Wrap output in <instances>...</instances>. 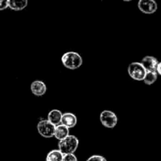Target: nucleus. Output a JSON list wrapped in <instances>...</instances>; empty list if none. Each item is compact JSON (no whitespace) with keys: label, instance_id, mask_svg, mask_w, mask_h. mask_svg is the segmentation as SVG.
<instances>
[{"label":"nucleus","instance_id":"1","mask_svg":"<svg viewBox=\"0 0 161 161\" xmlns=\"http://www.w3.org/2000/svg\"><path fill=\"white\" fill-rule=\"evenodd\" d=\"M61 61L64 67L71 70L79 69L83 64V58L81 55L73 51L64 53L61 58Z\"/></svg>","mask_w":161,"mask_h":161},{"label":"nucleus","instance_id":"2","mask_svg":"<svg viewBox=\"0 0 161 161\" xmlns=\"http://www.w3.org/2000/svg\"><path fill=\"white\" fill-rule=\"evenodd\" d=\"M79 146V140L74 135H68L64 139L60 140L58 149L63 154L74 153Z\"/></svg>","mask_w":161,"mask_h":161},{"label":"nucleus","instance_id":"3","mask_svg":"<svg viewBox=\"0 0 161 161\" xmlns=\"http://www.w3.org/2000/svg\"><path fill=\"white\" fill-rule=\"evenodd\" d=\"M130 78L137 81H143L146 74V70L141 62H132L129 64L127 69Z\"/></svg>","mask_w":161,"mask_h":161},{"label":"nucleus","instance_id":"4","mask_svg":"<svg viewBox=\"0 0 161 161\" xmlns=\"http://www.w3.org/2000/svg\"><path fill=\"white\" fill-rule=\"evenodd\" d=\"M37 130L39 135L43 138H53L54 135L55 125L51 124L48 119H42L37 124Z\"/></svg>","mask_w":161,"mask_h":161},{"label":"nucleus","instance_id":"5","mask_svg":"<svg viewBox=\"0 0 161 161\" xmlns=\"http://www.w3.org/2000/svg\"><path fill=\"white\" fill-rule=\"evenodd\" d=\"M100 121L104 127L107 128H113L118 123V117L113 112L104 110L100 115Z\"/></svg>","mask_w":161,"mask_h":161},{"label":"nucleus","instance_id":"6","mask_svg":"<svg viewBox=\"0 0 161 161\" xmlns=\"http://www.w3.org/2000/svg\"><path fill=\"white\" fill-rule=\"evenodd\" d=\"M138 6L140 11L146 14H154L158 8L155 0H139Z\"/></svg>","mask_w":161,"mask_h":161},{"label":"nucleus","instance_id":"7","mask_svg":"<svg viewBox=\"0 0 161 161\" xmlns=\"http://www.w3.org/2000/svg\"><path fill=\"white\" fill-rule=\"evenodd\" d=\"M31 91L34 95L40 97L47 92V86L41 80H35L31 84Z\"/></svg>","mask_w":161,"mask_h":161},{"label":"nucleus","instance_id":"8","mask_svg":"<svg viewBox=\"0 0 161 161\" xmlns=\"http://www.w3.org/2000/svg\"><path fill=\"white\" fill-rule=\"evenodd\" d=\"M142 64L144 66L146 71L157 72V67L159 61L156 58L153 56H146L142 58L141 61Z\"/></svg>","mask_w":161,"mask_h":161},{"label":"nucleus","instance_id":"9","mask_svg":"<svg viewBox=\"0 0 161 161\" xmlns=\"http://www.w3.org/2000/svg\"><path fill=\"white\" fill-rule=\"evenodd\" d=\"M61 124L66 126L69 129L75 127L77 124V117L75 114L71 113H65L62 114L61 117Z\"/></svg>","mask_w":161,"mask_h":161},{"label":"nucleus","instance_id":"10","mask_svg":"<svg viewBox=\"0 0 161 161\" xmlns=\"http://www.w3.org/2000/svg\"><path fill=\"white\" fill-rule=\"evenodd\" d=\"M69 135V128L67 127L66 126L63 125V124H60L58 125L55 126V130H54V135L53 137L57 138L58 140H62L64 138Z\"/></svg>","mask_w":161,"mask_h":161},{"label":"nucleus","instance_id":"11","mask_svg":"<svg viewBox=\"0 0 161 161\" xmlns=\"http://www.w3.org/2000/svg\"><path fill=\"white\" fill-rule=\"evenodd\" d=\"M61 117H62V113L60 110L53 109L48 113L47 119L53 125L57 126L61 123Z\"/></svg>","mask_w":161,"mask_h":161},{"label":"nucleus","instance_id":"12","mask_svg":"<svg viewBox=\"0 0 161 161\" xmlns=\"http://www.w3.org/2000/svg\"><path fill=\"white\" fill-rule=\"evenodd\" d=\"M28 0H9V8L14 11H20L27 7Z\"/></svg>","mask_w":161,"mask_h":161},{"label":"nucleus","instance_id":"13","mask_svg":"<svg viewBox=\"0 0 161 161\" xmlns=\"http://www.w3.org/2000/svg\"><path fill=\"white\" fill-rule=\"evenodd\" d=\"M64 154L59 149H53L48 153L46 161H62Z\"/></svg>","mask_w":161,"mask_h":161},{"label":"nucleus","instance_id":"14","mask_svg":"<svg viewBox=\"0 0 161 161\" xmlns=\"http://www.w3.org/2000/svg\"><path fill=\"white\" fill-rule=\"evenodd\" d=\"M158 77V74L157 72H153V71H146V74L144 77V83L147 85H152L155 83Z\"/></svg>","mask_w":161,"mask_h":161},{"label":"nucleus","instance_id":"15","mask_svg":"<svg viewBox=\"0 0 161 161\" xmlns=\"http://www.w3.org/2000/svg\"><path fill=\"white\" fill-rule=\"evenodd\" d=\"M62 161H78V160L74 153H68L64 154Z\"/></svg>","mask_w":161,"mask_h":161},{"label":"nucleus","instance_id":"16","mask_svg":"<svg viewBox=\"0 0 161 161\" xmlns=\"http://www.w3.org/2000/svg\"><path fill=\"white\" fill-rule=\"evenodd\" d=\"M86 161H107L105 157L101 155H93L90 157Z\"/></svg>","mask_w":161,"mask_h":161},{"label":"nucleus","instance_id":"17","mask_svg":"<svg viewBox=\"0 0 161 161\" xmlns=\"http://www.w3.org/2000/svg\"><path fill=\"white\" fill-rule=\"evenodd\" d=\"M9 7V0H0V11Z\"/></svg>","mask_w":161,"mask_h":161},{"label":"nucleus","instance_id":"18","mask_svg":"<svg viewBox=\"0 0 161 161\" xmlns=\"http://www.w3.org/2000/svg\"><path fill=\"white\" fill-rule=\"evenodd\" d=\"M157 74H158V75H161V61H160V62H159L158 64H157Z\"/></svg>","mask_w":161,"mask_h":161},{"label":"nucleus","instance_id":"19","mask_svg":"<svg viewBox=\"0 0 161 161\" xmlns=\"http://www.w3.org/2000/svg\"><path fill=\"white\" fill-rule=\"evenodd\" d=\"M124 2H130V1H132V0H124Z\"/></svg>","mask_w":161,"mask_h":161}]
</instances>
